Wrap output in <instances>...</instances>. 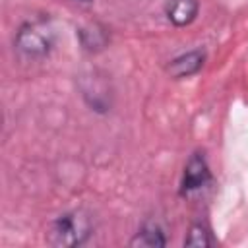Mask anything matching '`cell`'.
<instances>
[{
    "label": "cell",
    "mask_w": 248,
    "mask_h": 248,
    "mask_svg": "<svg viewBox=\"0 0 248 248\" xmlns=\"http://www.w3.org/2000/svg\"><path fill=\"white\" fill-rule=\"evenodd\" d=\"M209 180V170L205 165V159L200 153H194L184 169V176H182V194H188L192 190H198L200 186H203Z\"/></svg>",
    "instance_id": "cell-3"
},
{
    "label": "cell",
    "mask_w": 248,
    "mask_h": 248,
    "mask_svg": "<svg viewBox=\"0 0 248 248\" xmlns=\"http://www.w3.org/2000/svg\"><path fill=\"white\" fill-rule=\"evenodd\" d=\"M184 244H186V246L203 248V246H209V244H211V240H209L207 231H205L202 225H194V227L190 229V232H188V236H186Z\"/></svg>",
    "instance_id": "cell-8"
},
{
    "label": "cell",
    "mask_w": 248,
    "mask_h": 248,
    "mask_svg": "<svg viewBox=\"0 0 248 248\" xmlns=\"http://www.w3.org/2000/svg\"><path fill=\"white\" fill-rule=\"evenodd\" d=\"M196 14H198V0H170L167 8V17L176 27L192 23Z\"/></svg>",
    "instance_id": "cell-5"
},
{
    "label": "cell",
    "mask_w": 248,
    "mask_h": 248,
    "mask_svg": "<svg viewBox=\"0 0 248 248\" xmlns=\"http://www.w3.org/2000/svg\"><path fill=\"white\" fill-rule=\"evenodd\" d=\"M89 231L91 223L83 213H66L52 223L48 242L54 246H76L89 236Z\"/></svg>",
    "instance_id": "cell-1"
},
{
    "label": "cell",
    "mask_w": 248,
    "mask_h": 248,
    "mask_svg": "<svg viewBox=\"0 0 248 248\" xmlns=\"http://www.w3.org/2000/svg\"><path fill=\"white\" fill-rule=\"evenodd\" d=\"M16 46L27 56H45L52 46V33L41 23H27L17 31Z\"/></svg>",
    "instance_id": "cell-2"
},
{
    "label": "cell",
    "mask_w": 248,
    "mask_h": 248,
    "mask_svg": "<svg viewBox=\"0 0 248 248\" xmlns=\"http://www.w3.org/2000/svg\"><path fill=\"white\" fill-rule=\"evenodd\" d=\"M132 246H149V248H157V246H165V236L161 232L159 227L155 225H145L130 242Z\"/></svg>",
    "instance_id": "cell-6"
},
{
    "label": "cell",
    "mask_w": 248,
    "mask_h": 248,
    "mask_svg": "<svg viewBox=\"0 0 248 248\" xmlns=\"http://www.w3.org/2000/svg\"><path fill=\"white\" fill-rule=\"evenodd\" d=\"M203 60H205V54H203L202 50H192V52H186V54L174 58V60L167 66V72H169L170 78H174V79L188 78V76L196 74V72L203 66Z\"/></svg>",
    "instance_id": "cell-4"
},
{
    "label": "cell",
    "mask_w": 248,
    "mask_h": 248,
    "mask_svg": "<svg viewBox=\"0 0 248 248\" xmlns=\"http://www.w3.org/2000/svg\"><path fill=\"white\" fill-rule=\"evenodd\" d=\"M79 37H81V45L89 50H97V48H103V45L107 43V35L101 27L97 25H89V27H83L79 29Z\"/></svg>",
    "instance_id": "cell-7"
}]
</instances>
